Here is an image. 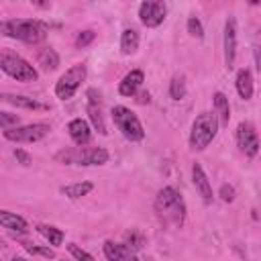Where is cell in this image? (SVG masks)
Instances as JSON below:
<instances>
[{
  "instance_id": "obj_1",
  "label": "cell",
  "mask_w": 261,
  "mask_h": 261,
  "mask_svg": "<svg viewBox=\"0 0 261 261\" xmlns=\"http://www.w3.org/2000/svg\"><path fill=\"white\" fill-rule=\"evenodd\" d=\"M49 24L39 18H8L0 22V35L22 41L27 45H39L47 39Z\"/></svg>"
},
{
  "instance_id": "obj_2",
  "label": "cell",
  "mask_w": 261,
  "mask_h": 261,
  "mask_svg": "<svg viewBox=\"0 0 261 261\" xmlns=\"http://www.w3.org/2000/svg\"><path fill=\"white\" fill-rule=\"evenodd\" d=\"M155 212L165 226L179 228L186 220V202L173 186H165L155 196Z\"/></svg>"
},
{
  "instance_id": "obj_3",
  "label": "cell",
  "mask_w": 261,
  "mask_h": 261,
  "mask_svg": "<svg viewBox=\"0 0 261 261\" xmlns=\"http://www.w3.org/2000/svg\"><path fill=\"white\" fill-rule=\"evenodd\" d=\"M218 118L214 112H200L194 122H192V130H190V149L192 151H204L214 137L218 135Z\"/></svg>"
},
{
  "instance_id": "obj_4",
  "label": "cell",
  "mask_w": 261,
  "mask_h": 261,
  "mask_svg": "<svg viewBox=\"0 0 261 261\" xmlns=\"http://www.w3.org/2000/svg\"><path fill=\"white\" fill-rule=\"evenodd\" d=\"M55 159L63 165H104L110 159V153L104 147H75V149H63L55 155Z\"/></svg>"
},
{
  "instance_id": "obj_5",
  "label": "cell",
  "mask_w": 261,
  "mask_h": 261,
  "mask_svg": "<svg viewBox=\"0 0 261 261\" xmlns=\"http://www.w3.org/2000/svg\"><path fill=\"white\" fill-rule=\"evenodd\" d=\"M0 69L8 77H12L16 82H22V84L39 80V71L24 57L14 53L12 49H0Z\"/></svg>"
},
{
  "instance_id": "obj_6",
  "label": "cell",
  "mask_w": 261,
  "mask_h": 261,
  "mask_svg": "<svg viewBox=\"0 0 261 261\" xmlns=\"http://www.w3.org/2000/svg\"><path fill=\"white\" fill-rule=\"evenodd\" d=\"M110 116H112L114 126L120 130V135L126 141L139 143V141L145 139V128H143L139 116L130 108H126V106H114L112 112H110Z\"/></svg>"
},
{
  "instance_id": "obj_7",
  "label": "cell",
  "mask_w": 261,
  "mask_h": 261,
  "mask_svg": "<svg viewBox=\"0 0 261 261\" xmlns=\"http://www.w3.org/2000/svg\"><path fill=\"white\" fill-rule=\"evenodd\" d=\"M88 67L84 63H75L69 69H65V73H61V77L55 84V96L59 100H69L73 98V94L80 90L82 82L86 80Z\"/></svg>"
},
{
  "instance_id": "obj_8",
  "label": "cell",
  "mask_w": 261,
  "mask_h": 261,
  "mask_svg": "<svg viewBox=\"0 0 261 261\" xmlns=\"http://www.w3.org/2000/svg\"><path fill=\"white\" fill-rule=\"evenodd\" d=\"M51 126L47 122H31V124H22V126H14L4 130V139L12 141V143H37L41 139H45L49 135Z\"/></svg>"
},
{
  "instance_id": "obj_9",
  "label": "cell",
  "mask_w": 261,
  "mask_h": 261,
  "mask_svg": "<svg viewBox=\"0 0 261 261\" xmlns=\"http://www.w3.org/2000/svg\"><path fill=\"white\" fill-rule=\"evenodd\" d=\"M167 16V4L161 0H145L139 4V20L147 29L159 27Z\"/></svg>"
},
{
  "instance_id": "obj_10",
  "label": "cell",
  "mask_w": 261,
  "mask_h": 261,
  "mask_svg": "<svg viewBox=\"0 0 261 261\" xmlns=\"http://www.w3.org/2000/svg\"><path fill=\"white\" fill-rule=\"evenodd\" d=\"M234 137H237L239 149H241L249 159L257 157V153H259V137H257V130H255V126H253L251 122H239Z\"/></svg>"
},
{
  "instance_id": "obj_11",
  "label": "cell",
  "mask_w": 261,
  "mask_h": 261,
  "mask_svg": "<svg viewBox=\"0 0 261 261\" xmlns=\"http://www.w3.org/2000/svg\"><path fill=\"white\" fill-rule=\"evenodd\" d=\"M88 102H86V112H88V118L92 122V126L100 133V135H106V122H104V110H102V100H100V94L90 88L88 90Z\"/></svg>"
},
{
  "instance_id": "obj_12",
  "label": "cell",
  "mask_w": 261,
  "mask_h": 261,
  "mask_svg": "<svg viewBox=\"0 0 261 261\" xmlns=\"http://www.w3.org/2000/svg\"><path fill=\"white\" fill-rule=\"evenodd\" d=\"M237 57V18L228 16L224 22V65L232 69Z\"/></svg>"
},
{
  "instance_id": "obj_13",
  "label": "cell",
  "mask_w": 261,
  "mask_h": 261,
  "mask_svg": "<svg viewBox=\"0 0 261 261\" xmlns=\"http://www.w3.org/2000/svg\"><path fill=\"white\" fill-rule=\"evenodd\" d=\"M192 181H194V186H196L198 194L202 196L204 204H210V202L214 200V194H212V186H210V181H208V175H206V171L202 169V165H200L198 161L192 165Z\"/></svg>"
},
{
  "instance_id": "obj_14",
  "label": "cell",
  "mask_w": 261,
  "mask_h": 261,
  "mask_svg": "<svg viewBox=\"0 0 261 261\" xmlns=\"http://www.w3.org/2000/svg\"><path fill=\"white\" fill-rule=\"evenodd\" d=\"M102 251H104V255H106L108 261H139V257L135 255V251H130L124 243L106 241L102 245Z\"/></svg>"
},
{
  "instance_id": "obj_15",
  "label": "cell",
  "mask_w": 261,
  "mask_h": 261,
  "mask_svg": "<svg viewBox=\"0 0 261 261\" xmlns=\"http://www.w3.org/2000/svg\"><path fill=\"white\" fill-rule=\"evenodd\" d=\"M0 100L16 106V108H27V110H49V106L37 98L22 96V94H0Z\"/></svg>"
},
{
  "instance_id": "obj_16",
  "label": "cell",
  "mask_w": 261,
  "mask_h": 261,
  "mask_svg": "<svg viewBox=\"0 0 261 261\" xmlns=\"http://www.w3.org/2000/svg\"><path fill=\"white\" fill-rule=\"evenodd\" d=\"M67 133H69L71 141H73L75 145H80V147H84L86 143H90V137H92V128H90V124H88L84 118H73V120H69Z\"/></svg>"
},
{
  "instance_id": "obj_17",
  "label": "cell",
  "mask_w": 261,
  "mask_h": 261,
  "mask_svg": "<svg viewBox=\"0 0 261 261\" xmlns=\"http://www.w3.org/2000/svg\"><path fill=\"white\" fill-rule=\"evenodd\" d=\"M143 82H145L143 71H141V69H130V71L120 80V84H118L120 96H135V94L139 92V88L143 86Z\"/></svg>"
},
{
  "instance_id": "obj_18",
  "label": "cell",
  "mask_w": 261,
  "mask_h": 261,
  "mask_svg": "<svg viewBox=\"0 0 261 261\" xmlns=\"http://www.w3.org/2000/svg\"><path fill=\"white\" fill-rule=\"evenodd\" d=\"M234 86H237V92H239V96H241L243 100H251V98H253L255 84H253V75H251V71H249L247 67L239 69Z\"/></svg>"
},
{
  "instance_id": "obj_19",
  "label": "cell",
  "mask_w": 261,
  "mask_h": 261,
  "mask_svg": "<svg viewBox=\"0 0 261 261\" xmlns=\"http://www.w3.org/2000/svg\"><path fill=\"white\" fill-rule=\"evenodd\" d=\"M0 226L14 230V232H27L29 230V224L22 216H18L16 212H10V210H2V208H0Z\"/></svg>"
},
{
  "instance_id": "obj_20",
  "label": "cell",
  "mask_w": 261,
  "mask_h": 261,
  "mask_svg": "<svg viewBox=\"0 0 261 261\" xmlns=\"http://www.w3.org/2000/svg\"><path fill=\"white\" fill-rule=\"evenodd\" d=\"M212 104H214V114L218 118V124L220 126H228V120H230V104H228V98L222 92H216L212 96Z\"/></svg>"
},
{
  "instance_id": "obj_21",
  "label": "cell",
  "mask_w": 261,
  "mask_h": 261,
  "mask_svg": "<svg viewBox=\"0 0 261 261\" xmlns=\"http://www.w3.org/2000/svg\"><path fill=\"white\" fill-rule=\"evenodd\" d=\"M139 43H141V37H139V33L135 29H124L120 33V51H122V55L137 53Z\"/></svg>"
},
{
  "instance_id": "obj_22",
  "label": "cell",
  "mask_w": 261,
  "mask_h": 261,
  "mask_svg": "<svg viewBox=\"0 0 261 261\" xmlns=\"http://www.w3.org/2000/svg\"><path fill=\"white\" fill-rule=\"evenodd\" d=\"M37 63H39L45 71H53V69L59 65V55H57V51H55L53 47H43V49H39V53H37Z\"/></svg>"
},
{
  "instance_id": "obj_23",
  "label": "cell",
  "mask_w": 261,
  "mask_h": 261,
  "mask_svg": "<svg viewBox=\"0 0 261 261\" xmlns=\"http://www.w3.org/2000/svg\"><path fill=\"white\" fill-rule=\"evenodd\" d=\"M92 190H94V184L92 181H75V184L63 186L61 188V194L67 196V198H71V200H77V198L88 196Z\"/></svg>"
},
{
  "instance_id": "obj_24",
  "label": "cell",
  "mask_w": 261,
  "mask_h": 261,
  "mask_svg": "<svg viewBox=\"0 0 261 261\" xmlns=\"http://www.w3.org/2000/svg\"><path fill=\"white\" fill-rule=\"evenodd\" d=\"M37 232H39L49 245H53V247H59V245L63 243V239H65L63 230L57 228V226H53V224H39V226H37Z\"/></svg>"
},
{
  "instance_id": "obj_25",
  "label": "cell",
  "mask_w": 261,
  "mask_h": 261,
  "mask_svg": "<svg viewBox=\"0 0 261 261\" xmlns=\"http://www.w3.org/2000/svg\"><path fill=\"white\" fill-rule=\"evenodd\" d=\"M124 245H126L130 251H137V249H141V247L145 245V234H143L141 230H137V228H130V230L124 234Z\"/></svg>"
},
{
  "instance_id": "obj_26",
  "label": "cell",
  "mask_w": 261,
  "mask_h": 261,
  "mask_svg": "<svg viewBox=\"0 0 261 261\" xmlns=\"http://www.w3.org/2000/svg\"><path fill=\"white\" fill-rule=\"evenodd\" d=\"M169 96H171V100H181L186 96V82L181 75H175L169 82Z\"/></svg>"
},
{
  "instance_id": "obj_27",
  "label": "cell",
  "mask_w": 261,
  "mask_h": 261,
  "mask_svg": "<svg viewBox=\"0 0 261 261\" xmlns=\"http://www.w3.org/2000/svg\"><path fill=\"white\" fill-rule=\"evenodd\" d=\"M20 122V116L14 114V112H6V110H0V128L8 130V128H14L18 126Z\"/></svg>"
},
{
  "instance_id": "obj_28",
  "label": "cell",
  "mask_w": 261,
  "mask_h": 261,
  "mask_svg": "<svg viewBox=\"0 0 261 261\" xmlns=\"http://www.w3.org/2000/svg\"><path fill=\"white\" fill-rule=\"evenodd\" d=\"M67 251H69V255H71L75 261H94V257H92L88 251H84L82 247H77L75 243H69V245H67Z\"/></svg>"
},
{
  "instance_id": "obj_29",
  "label": "cell",
  "mask_w": 261,
  "mask_h": 261,
  "mask_svg": "<svg viewBox=\"0 0 261 261\" xmlns=\"http://www.w3.org/2000/svg\"><path fill=\"white\" fill-rule=\"evenodd\" d=\"M188 33L192 37H196V39H202L204 37V27H202V22H200L198 16H190L188 18Z\"/></svg>"
},
{
  "instance_id": "obj_30",
  "label": "cell",
  "mask_w": 261,
  "mask_h": 261,
  "mask_svg": "<svg viewBox=\"0 0 261 261\" xmlns=\"http://www.w3.org/2000/svg\"><path fill=\"white\" fill-rule=\"evenodd\" d=\"M96 39V33L94 31H80L77 35H75V47H88L92 41Z\"/></svg>"
},
{
  "instance_id": "obj_31",
  "label": "cell",
  "mask_w": 261,
  "mask_h": 261,
  "mask_svg": "<svg viewBox=\"0 0 261 261\" xmlns=\"http://www.w3.org/2000/svg\"><path fill=\"white\" fill-rule=\"evenodd\" d=\"M27 251L31 255H41L45 259H55V251L49 247H35V245H27Z\"/></svg>"
},
{
  "instance_id": "obj_32",
  "label": "cell",
  "mask_w": 261,
  "mask_h": 261,
  "mask_svg": "<svg viewBox=\"0 0 261 261\" xmlns=\"http://www.w3.org/2000/svg\"><path fill=\"white\" fill-rule=\"evenodd\" d=\"M12 153H14V159H16V161H18L20 165H24V167H29V165L33 163V157H31V155H29V153H27L24 149H14Z\"/></svg>"
},
{
  "instance_id": "obj_33",
  "label": "cell",
  "mask_w": 261,
  "mask_h": 261,
  "mask_svg": "<svg viewBox=\"0 0 261 261\" xmlns=\"http://www.w3.org/2000/svg\"><path fill=\"white\" fill-rule=\"evenodd\" d=\"M218 194H220V198H222L224 202H232V200H234V196H237V192H234V188H232L230 184H222Z\"/></svg>"
},
{
  "instance_id": "obj_34",
  "label": "cell",
  "mask_w": 261,
  "mask_h": 261,
  "mask_svg": "<svg viewBox=\"0 0 261 261\" xmlns=\"http://www.w3.org/2000/svg\"><path fill=\"white\" fill-rule=\"evenodd\" d=\"M149 100H151V98H149V92H141V94H139V102L145 104V102H149Z\"/></svg>"
},
{
  "instance_id": "obj_35",
  "label": "cell",
  "mask_w": 261,
  "mask_h": 261,
  "mask_svg": "<svg viewBox=\"0 0 261 261\" xmlns=\"http://www.w3.org/2000/svg\"><path fill=\"white\" fill-rule=\"evenodd\" d=\"M12 261H29V259H24V257H12Z\"/></svg>"
},
{
  "instance_id": "obj_36",
  "label": "cell",
  "mask_w": 261,
  "mask_h": 261,
  "mask_svg": "<svg viewBox=\"0 0 261 261\" xmlns=\"http://www.w3.org/2000/svg\"><path fill=\"white\" fill-rule=\"evenodd\" d=\"M0 247H4V243H2V239H0Z\"/></svg>"
}]
</instances>
